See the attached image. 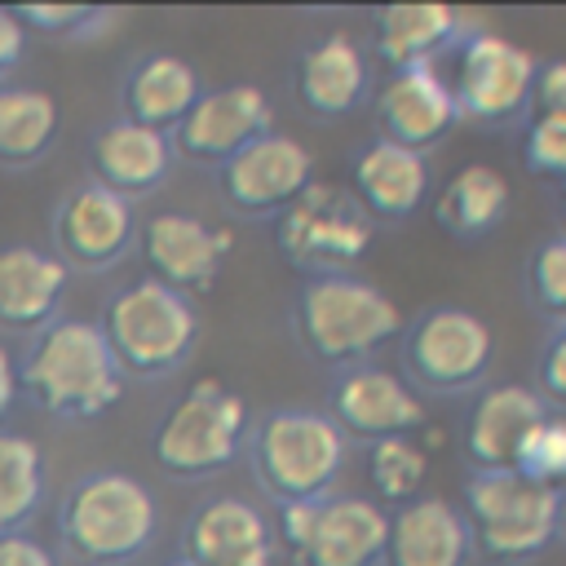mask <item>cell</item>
Segmentation results:
<instances>
[{
  "instance_id": "cell-7",
  "label": "cell",
  "mask_w": 566,
  "mask_h": 566,
  "mask_svg": "<svg viewBox=\"0 0 566 566\" xmlns=\"http://www.w3.org/2000/svg\"><path fill=\"white\" fill-rule=\"evenodd\" d=\"M402 380L424 398L478 394L495 363V332L469 305H429L398 332Z\"/></svg>"
},
{
  "instance_id": "cell-23",
  "label": "cell",
  "mask_w": 566,
  "mask_h": 566,
  "mask_svg": "<svg viewBox=\"0 0 566 566\" xmlns=\"http://www.w3.org/2000/svg\"><path fill=\"white\" fill-rule=\"evenodd\" d=\"M71 270L35 243L0 248V332L35 336L53 318H62Z\"/></svg>"
},
{
  "instance_id": "cell-31",
  "label": "cell",
  "mask_w": 566,
  "mask_h": 566,
  "mask_svg": "<svg viewBox=\"0 0 566 566\" xmlns=\"http://www.w3.org/2000/svg\"><path fill=\"white\" fill-rule=\"evenodd\" d=\"M526 301L548 323H566V230L544 234L526 256Z\"/></svg>"
},
{
  "instance_id": "cell-37",
  "label": "cell",
  "mask_w": 566,
  "mask_h": 566,
  "mask_svg": "<svg viewBox=\"0 0 566 566\" xmlns=\"http://www.w3.org/2000/svg\"><path fill=\"white\" fill-rule=\"evenodd\" d=\"M0 566H57V557L31 531H13V535H0Z\"/></svg>"
},
{
  "instance_id": "cell-40",
  "label": "cell",
  "mask_w": 566,
  "mask_h": 566,
  "mask_svg": "<svg viewBox=\"0 0 566 566\" xmlns=\"http://www.w3.org/2000/svg\"><path fill=\"white\" fill-rule=\"evenodd\" d=\"M557 539H566V486L557 491Z\"/></svg>"
},
{
  "instance_id": "cell-32",
  "label": "cell",
  "mask_w": 566,
  "mask_h": 566,
  "mask_svg": "<svg viewBox=\"0 0 566 566\" xmlns=\"http://www.w3.org/2000/svg\"><path fill=\"white\" fill-rule=\"evenodd\" d=\"M13 13L27 27V35L35 31L49 40H97L119 18L115 9H102V4H18Z\"/></svg>"
},
{
  "instance_id": "cell-4",
  "label": "cell",
  "mask_w": 566,
  "mask_h": 566,
  "mask_svg": "<svg viewBox=\"0 0 566 566\" xmlns=\"http://www.w3.org/2000/svg\"><path fill=\"white\" fill-rule=\"evenodd\" d=\"M243 455L256 486L274 504H292L336 491L349 460V442L318 407H270L252 416Z\"/></svg>"
},
{
  "instance_id": "cell-38",
  "label": "cell",
  "mask_w": 566,
  "mask_h": 566,
  "mask_svg": "<svg viewBox=\"0 0 566 566\" xmlns=\"http://www.w3.org/2000/svg\"><path fill=\"white\" fill-rule=\"evenodd\" d=\"M22 57H27V27L18 22L13 9L0 4V84H4V75H9Z\"/></svg>"
},
{
  "instance_id": "cell-11",
  "label": "cell",
  "mask_w": 566,
  "mask_h": 566,
  "mask_svg": "<svg viewBox=\"0 0 566 566\" xmlns=\"http://www.w3.org/2000/svg\"><path fill=\"white\" fill-rule=\"evenodd\" d=\"M539 57L509 35L469 31L451 53V97L455 119L482 128H517L531 119V88H535Z\"/></svg>"
},
{
  "instance_id": "cell-25",
  "label": "cell",
  "mask_w": 566,
  "mask_h": 566,
  "mask_svg": "<svg viewBox=\"0 0 566 566\" xmlns=\"http://www.w3.org/2000/svg\"><path fill=\"white\" fill-rule=\"evenodd\" d=\"M464 35V13L451 4H385L371 13V49L389 71L438 66Z\"/></svg>"
},
{
  "instance_id": "cell-18",
  "label": "cell",
  "mask_w": 566,
  "mask_h": 566,
  "mask_svg": "<svg viewBox=\"0 0 566 566\" xmlns=\"http://www.w3.org/2000/svg\"><path fill=\"white\" fill-rule=\"evenodd\" d=\"M544 416H548V402L531 385H522V380L482 385L469 398L464 429H460V451L469 460V473L517 469V455Z\"/></svg>"
},
{
  "instance_id": "cell-29",
  "label": "cell",
  "mask_w": 566,
  "mask_h": 566,
  "mask_svg": "<svg viewBox=\"0 0 566 566\" xmlns=\"http://www.w3.org/2000/svg\"><path fill=\"white\" fill-rule=\"evenodd\" d=\"M49 495V469L44 451L31 433L0 424V535L27 531L31 517L44 509Z\"/></svg>"
},
{
  "instance_id": "cell-19",
  "label": "cell",
  "mask_w": 566,
  "mask_h": 566,
  "mask_svg": "<svg viewBox=\"0 0 566 566\" xmlns=\"http://www.w3.org/2000/svg\"><path fill=\"white\" fill-rule=\"evenodd\" d=\"M371 119L376 137L407 146L416 155H429L460 119H455V97L451 84L438 66H411V71H389L385 84L371 97Z\"/></svg>"
},
{
  "instance_id": "cell-6",
  "label": "cell",
  "mask_w": 566,
  "mask_h": 566,
  "mask_svg": "<svg viewBox=\"0 0 566 566\" xmlns=\"http://www.w3.org/2000/svg\"><path fill=\"white\" fill-rule=\"evenodd\" d=\"M252 411L221 376H199L181 389L150 433V460L177 482H208L243 460Z\"/></svg>"
},
{
  "instance_id": "cell-15",
  "label": "cell",
  "mask_w": 566,
  "mask_h": 566,
  "mask_svg": "<svg viewBox=\"0 0 566 566\" xmlns=\"http://www.w3.org/2000/svg\"><path fill=\"white\" fill-rule=\"evenodd\" d=\"M270 128H274V102L261 84H221L199 93V102L168 133V142H172V155L221 168Z\"/></svg>"
},
{
  "instance_id": "cell-24",
  "label": "cell",
  "mask_w": 566,
  "mask_h": 566,
  "mask_svg": "<svg viewBox=\"0 0 566 566\" xmlns=\"http://www.w3.org/2000/svg\"><path fill=\"white\" fill-rule=\"evenodd\" d=\"M473 535L460 504L442 495H416L389 509L385 566H469Z\"/></svg>"
},
{
  "instance_id": "cell-8",
  "label": "cell",
  "mask_w": 566,
  "mask_h": 566,
  "mask_svg": "<svg viewBox=\"0 0 566 566\" xmlns=\"http://www.w3.org/2000/svg\"><path fill=\"white\" fill-rule=\"evenodd\" d=\"M274 539L287 566H385L389 509L371 495L332 491L274 504Z\"/></svg>"
},
{
  "instance_id": "cell-34",
  "label": "cell",
  "mask_w": 566,
  "mask_h": 566,
  "mask_svg": "<svg viewBox=\"0 0 566 566\" xmlns=\"http://www.w3.org/2000/svg\"><path fill=\"white\" fill-rule=\"evenodd\" d=\"M522 168L544 181L566 186V119L531 115L522 128Z\"/></svg>"
},
{
  "instance_id": "cell-35",
  "label": "cell",
  "mask_w": 566,
  "mask_h": 566,
  "mask_svg": "<svg viewBox=\"0 0 566 566\" xmlns=\"http://www.w3.org/2000/svg\"><path fill=\"white\" fill-rule=\"evenodd\" d=\"M553 411H566V323H553L535 354V385H531Z\"/></svg>"
},
{
  "instance_id": "cell-10",
  "label": "cell",
  "mask_w": 566,
  "mask_h": 566,
  "mask_svg": "<svg viewBox=\"0 0 566 566\" xmlns=\"http://www.w3.org/2000/svg\"><path fill=\"white\" fill-rule=\"evenodd\" d=\"M371 239H376V221L363 212L349 186L318 177L274 217V243L283 261L296 265L305 279L354 270L367 256Z\"/></svg>"
},
{
  "instance_id": "cell-5",
  "label": "cell",
  "mask_w": 566,
  "mask_h": 566,
  "mask_svg": "<svg viewBox=\"0 0 566 566\" xmlns=\"http://www.w3.org/2000/svg\"><path fill=\"white\" fill-rule=\"evenodd\" d=\"M124 376L164 380L181 371L199 345V310L190 296L155 283L150 274L115 287L93 318Z\"/></svg>"
},
{
  "instance_id": "cell-30",
  "label": "cell",
  "mask_w": 566,
  "mask_h": 566,
  "mask_svg": "<svg viewBox=\"0 0 566 566\" xmlns=\"http://www.w3.org/2000/svg\"><path fill=\"white\" fill-rule=\"evenodd\" d=\"M429 451L416 438H385L367 447V486L380 509H398L424 491Z\"/></svg>"
},
{
  "instance_id": "cell-26",
  "label": "cell",
  "mask_w": 566,
  "mask_h": 566,
  "mask_svg": "<svg viewBox=\"0 0 566 566\" xmlns=\"http://www.w3.org/2000/svg\"><path fill=\"white\" fill-rule=\"evenodd\" d=\"M203 80L195 71V62L177 57V53H142L119 84V102H124V119L172 133L186 111L199 102Z\"/></svg>"
},
{
  "instance_id": "cell-41",
  "label": "cell",
  "mask_w": 566,
  "mask_h": 566,
  "mask_svg": "<svg viewBox=\"0 0 566 566\" xmlns=\"http://www.w3.org/2000/svg\"><path fill=\"white\" fill-rule=\"evenodd\" d=\"M164 566H195V562H186V557H181V553H172V557H168V562H164Z\"/></svg>"
},
{
  "instance_id": "cell-17",
  "label": "cell",
  "mask_w": 566,
  "mask_h": 566,
  "mask_svg": "<svg viewBox=\"0 0 566 566\" xmlns=\"http://www.w3.org/2000/svg\"><path fill=\"white\" fill-rule=\"evenodd\" d=\"M195 566H279L274 522L243 495H208L181 522V548Z\"/></svg>"
},
{
  "instance_id": "cell-2",
  "label": "cell",
  "mask_w": 566,
  "mask_h": 566,
  "mask_svg": "<svg viewBox=\"0 0 566 566\" xmlns=\"http://www.w3.org/2000/svg\"><path fill=\"white\" fill-rule=\"evenodd\" d=\"M57 544L75 566H128L159 535L155 491L124 469H88L57 495Z\"/></svg>"
},
{
  "instance_id": "cell-14",
  "label": "cell",
  "mask_w": 566,
  "mask_h": 566,
  "mask_svg": "<svg viewBox=\"0 0 566 566\" xmlns=\"http://www.w3.org/2000/svg\"><path fill=\"white\" fill-rule=\"evenodd\" d=\"M234 248V234L226 226H212L195 212H155L137 226V252L146 261V274L181 296H199L221 279V265Z\"/></svg>"
},
{
  "instance_id": "cell-39",
  "label": "cell",
  "mask_w": 566,
  "mask_h": 566,
  "mask_svg": "<svg viewBox=\"0 0 566 566\" xmlns=\"http://www.w3.org/2000/svg\"><path fill=\"white\" fill-rule=\"evenodd\" d=\"M13 402H18V363H13V354L0 345V424L9 420Z\"/></svg>"
},
{
  "instance_id": "cell-12",
  "label": "cell",
  "mask_w": 566,
  "mask_h": 566,
  "mask_svg": "<svg viewBox=\"0 0 566 566\" xmlns=\"http://www.w3.org/2000/svg\"><path fill=\"white\" fill-rule=\"evenodd\" d=\"M49 243L66 270L106 274L137 248V212L97 181L71 186L49 212Z\"/></svg>"
},
{
  "instance_id": "cell-16",
  "label": "cell",
  "mask_w": 566,
  "mask_h": 566,
  "mask_svg": "<svg viewBox=\"0 0 566 566\" xmlns=\"http://www.w3.org/2000/svg\"><path fill=\"white\" fill-rule=\"evenodd\" d=\"M314 181V155L292 133L270 128L217 168L221 199L243 217H279Z\"/></svg>"
},
{
  "instance_id": "cell-1",
  "label": "cell",
  "mask_w": 566,
  "mask_h": 566,
  "mask_svg": "<svg viewBox=\"0 0 566 566\" xmlns=\"http://www.w3.org/2000/svg\"><path fill=\"white\" fill-rule=\"evenodd\" d=\"M18 363V394L53 420H97L124 398V371L93 318H53L27 336Z\"/></svg>"
},
{
  "instance_id": "cell-13",
  "label": "cell",
  "mask_w": 566,
  "mask_h": 566,
  "mask_svg": "<svg viewBox=\"0 0 566 566\" xmlns=\"http://www.w3.org/2000/svg\"><path fill=\"white\" fill-rule=\"evenodd\" d=\"M327 416L345 433V442H385V438H416L424 429V398L380 363H358L332 371L327 385Z\"/></svg>"
},
{
  "instance_id": "cell-22",
  "label": "cell",
  "mask_w": 566,
  "mask_h": 566,
  "mask_svg": "<svg viewBox=\"0 0 566 566\" xmlns=\"http://www.w3.org/2000/svg\"><path fill=\"white\" fill-rule=\"evenodd\" d=\"M433 172H429V155H416L407 146L380 142L371 137L349 168V195L363 203V212L380 226H402L420 212V203L429 199Z\"/></svg>"
},
{
  "instance_id": "cell-9",
  "label": "cell",
  "mask_w": 566,
  "mask_h": 566,
  "mask_svg": "<svg viewBox=\"0 0 566 566\" xmlns=\"http://www.w3.org/2000/svg\"><path fill=\"white\" fill-rule=\"evenodd\" d=\"M460 513L473 535V553L500 566H522L557 544V491L509 473H469Z\"/></svg>"
},
{
  "instance_id": "cell-21",
  "label": "cell",
  "mask_w": 566,
  "mask_h": 566,
  "mask_svg": "<svg viewBox=\"0 0 566 566\" xmlns=\"http://www.w3.org/2000/svg\"><path fill=\"white\" fill-rule=\"evenodd\" d=\"M172 142L168 133L159 128H146V124H133V119H111L93 133L88 142V181L106 186L111 195L119 199H146L155 195L168 172H172Z\"/></svg>"
},
{
  "instance_id": "cell-36",
  "label": "cell",
  "mask_w": 566,
  "mask_h": 566,
  "mask_svg": "<svg viewBox=\"0 0 566 566\" xmlns=\"http://www.w3.org/2000/svg\"><path fill=\"white\" fill-rule=\"evenodd\" d=\"M531 115L566 119V57H548V62H539V66H535Z\"/></svg>"
},
{
  "instance_id": "cell-42",
  "label": "cell",
  "mask_w": 566,
  "mask_h": 566,
  "mask_svg": "<svg viewBox=\"0 0 566 566\" xmlns=\"http://www.w3.org/2000/svg\"><path fill=\"white\" fill-rule=\"evenodd\" d=\"M562 221H566V186H562ZM566 230V226H562Z\"/></svg>"
},
{
  "instance_id": "cell-3",
  "label": "cell",
  "mask_w": 566,
  "mask_h": 566,
  "mask_svg": "<svg viewBox=\"0 0 566 566\" xmlns=\"http://www.w3.org/2000/svg\"><path fill=\"white\" fill-rule=\"evenodd\" d=\"M402 323L407 318H402L398 301L358 270L314 274L292 296L296 345L332 371L371 363V354H380L389 340H398Z\"/></svg>"
},
{
  "instance_id": "cell-28",
  "label": "cell",
  "mask_w": 566,
  "mask_h": 566,
  "mask_svg": "<svg viewBox=\"0 0 566 566\" xmlns=\"http://www.w3.org/2000/svg\"><path fill=\"white\" fill-rule=\"evenodd\" d=\"M62 128L57 97L35 84H0V168L40 164Z\"/></svg>"
},
{
  "instance_id": "cell-33",
  "label": "cell",
  "mask_w": 566,
  "mask_h": 566,
  "mask_svg": "<svg viewBox=\"0 0 566 566\" xmlns=\"http://www.w3.org/2000/svg\"><path fill=\"white\" fill-rule=\"evenodd\" d=\"M517 473L539 486H553V491L566 486V411L548 407V416L535 424V433L526 438V447L517 455Z\"/></svg>"
},
{
  "instance_id": "cell-20",
  "label": "cell",
  "mask_w": 566,
  "mask_h": 566,
  "mask_svg": "<svg viewBox=\"0 0 566 566\" xmlns=\"http://www.w3.org/2000/svg\"><path fill=\"white\" fill-rule=\"evenodd\" d=\"M292 93L305 115L314 119H345L371 93V62L367 49L349 31H327L310 40L292 66Z\"/></svg>"
},
{
  "instance_id": "cell-27",
  "label": "cell",
  "mask_w": 566,
  "mask_h": 566,
  "mask_svg": "<svg viewBox=\"0 0 566 566\" xmlns=\"http://www.w3.org/2000/svg\"><path fill=\"white\" fill-rule=\"evenodd\" d=\"M509 208H513L509 177L491 164H478V159L464 164L455 177H447V186L433 199L438 226L460 243H478V239L495 234L504 226Z\"/></svg>"
}]
</instances>
